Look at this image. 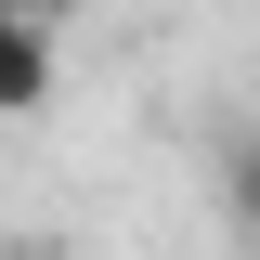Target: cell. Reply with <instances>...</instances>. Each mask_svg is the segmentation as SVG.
Returning <instances> with one entry per match:
<instances>
[{
	"mask_svg": "<svg viewBox=\"0 0 260 260\" xmlns=\"http://www.w3.org/2000/svg\"><path fill=\"white\" fill-rule=\"evenodd\" d=\"M221 195H234V221L260 234V130H234V143H221Z\"/></svg>",
	"mask_w": 260,
	"mask_h": 260,
	"instance_id": "obj_2",
	"label": "cell"
},
{
	"mask_svg": "<svg viewBox=\"0 0 260 260\" xmlns=\"http://www.w3.org/2000/svg\"><path fill=\"white\" fill-rule=\"evenodd\" d=\"M65 78V39H52V0H0V117H39Z\"/></svg>",
	"mask_w": 260,
	"mask_h": 260,
	"instance_id": "obj_1",
	"label": "cell"
}]
</instances>
